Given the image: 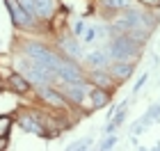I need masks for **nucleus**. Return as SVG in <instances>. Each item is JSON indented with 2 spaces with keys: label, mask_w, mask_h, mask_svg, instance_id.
<instances>
[{
  "label": "nucleus",
  "mask_w": 160,
  "mask_h": 151,
  "mask_svg": "<svg viewBox=\"0 0 160 151\" xmlns=\"http://www.w3.org/2000/svg\"><path fill=\"white\" fill-rule=\"evenodd\" d=\"M140 3H142L144 7H153V9H158V7H160V0H140Z\"/></svg>",
  "instance_id": "obj_22"
},
{
  "label": "nucleus",
  "mask_w": 160,
  "mask_h": 151,
  "mask_svg": "<svg viewBox=\"0 0 160 151\" xmlns=\"http://www.w3.org/2000/svg\"><path fill=\"white\" fill-rule=\"evenodd\" d=\"M108 71H110L112 78L121 85L123 80H128V78L135 73V64L133 62H112L110 67H108Z\"/></svg>",
  "instance_id": "obj_12"
},
{
  "label": "nucleus",
  "mask_w": 160,
  "mask_h": 151,
  "mask_svg": "<svg viewBox=\"0 0 160 151\" xmlns=\"http://www.w3.org/2000/svg\"><path fill=\"white\" fill-rule=\"evenodd\" d=\"M87 80H89L94 87H103V89H114L117 87V80L112 78V73L108 69H94V71H87Z\"/></svg>",
  "instance_id": "obj_9"
},
{
  "label": "nucleus",
  "mask_w": 160,
  "mask_h": 151,
  "mask_svg": "<svg viewBox=\"0 0 160 151\" xmlns=\"http://www.w3.org/2000/svg\"><path fill=\"white\" fill-rule=\"evenodd\" d=\"M21 55H25L28 60L37 62L39 67H43L53 76H57L60 62L64 57L57 48H50V46L43 44V41H23V44H21Z\"/></svg>",
  "instance_id": "obj_1"
},
{
  "label": "nucleus",
  "mask_w": 160,
  "mask_h": 151,
  "mask_svg": "<svg viewBox=\"0 0 160 151\" xmlns=\"http://www.w3.org/2000/svg\"><path fill=\"white\" fill-rule=\"evenodd\" d=\"M0 92H2V89H0Z\"/></svg>",
  "instance_id": "obj_25"
},
{
  "label": "nucleus",
  "mask_w": 160,
  "mask_h": 151,
  "mask_svg": "<svg viewBox=\"0 0 160 151\" xmlns=\"http://www.w3.org/2000/svg\"><path fill=\"white\" fill-rule=\"evenodd\" d=\"M5 83H7V89H12L14 94H28L32 89V83L23 73H18V71H14L9 78H5Z\"/></svg>",
  "instance_id": "obj_11"
},
{
  "label": "nucleus",
  "mask_w": 160,
  "mask_h": 151,
  "mask_svg": "<svg viewBox=\"0 0 160 151\" xmlns=\"http://www.w3.org/2000/svg\"><path fill=\"white\" fill-rule=\"evenodd\" d=\"M0 149H7V138H0Z\"/></svg>",
  "instance_id": "obj_24"
},
{
  "label": "nucleus",
  "mask_w": 160,
  "mask_h": 151,
  "mask_svg": "<svg viewBox=\"0 0 160 151\" xmlns=\"http://www.w3.org/2000/svg\"><path fill=\"white\" fill-rule=\"evenodd\" d=\"M14 71H18V73H23L28 80L32 83V87H39V85H53L55 76L48 73L43 67H39L37 62L28 60L25 55H18L16 60H14Z\"/></svg>",
  "instance_id": "obj_3"
},
{
  "label": "nucleus",
  "mask_w": 160,
  "mask_h": 151,
  "mask_svg": "<svg viewBox=\"0 0 160 151\" xmlns=\"http://www.w3.org/2000/svg\"><path fill=\"white\" fill-rule=\"evenodd\" d=\"M55 80H62V83H82V80H87V73L82 71V67L78 64V60L62 57ZM55 80H53V83H55Z\"/></svg>",
  "instance_id": "obj_6"
},
{
  "label": "nucleus",
  "mask_w": 160,
  "mask_h": 151,
  "mask_svg": "<svg viewBox=\"0 0 160 151\" xmlns=\"http://www.w3.org/2000/svg\"><path fill=\"white\" fill-rule=\"evenodd\" d=\"M60 9V3L57 0H34V16H37L41 23H50L53 16Z\"/></svg>",
  "instance_id": "obj_10"
},
{
  "label": "nucleus",
  "mask_w": 160,
  "mask_h": 151,
  "mask_svg": "<svg viewBox=\"0 0 160 151\" xmlns=\"http://www.w3.org/2000/svg\"><path fill=\"white\" fill-rule=\"evenodd\" d=\"M37 98L43 105L53 108V110H57V112H69L71 110V103L64 98V94L60 89L53 87V85H39L37 87Z\"/></svg>",
  "instance_id": "obj_5"
},
{
  "label": "nucleus",
  "mask_w": 160,
  "mask_h": 151,
  "mask_svg": "<svg viewBox=\"0 0 160 151\" xmlns=\"http://www.w3.org/2000/svg\"><path fill=\"white\" fill-rule=\"evenodd\" d=\"M89 98H92L94 110H96V108H105V105H110V101H112V92L110 89H103V87H94V85H92Z\"/></svg>",
  "instance_id": "obj_13"
},
{
  "label": "nucleus",
  "mask_w": 160,
  "mask_h": 151,
  "mask_svg": "<svg viewBox=\"0 0 160 151\" xmlns=\"http://www.w3.org/2000/svg\"><path fill=\"white\" fill-rule=\"evenodd\" d=\"M57 50L64 57H71V60H82V41L73 34H62L57 39Z\"/></svg>",
  "instance_id": "obj_7"
},
{
  "label": "nucleus",
  "mask_w": 160,
  "mask_h": 151,
  "mask_svg": "<svg viewBox=\"0 0 160 151\" xmlns=\"http://www.w3.org/2000/svg\"><path fill=\"white\" fill-rule=\"evenodd\" d=\"M98 5L103 7V9H108V12H121V9H126V7H130L133 5V0H98Z\"/></svg>",
  "instance_id": "obj_14"
},
{
  "label": "nucleus",
  "mask_w": 160,
  "mask_h": 151,
  "mask_svg": "<svg viewBox=\"0 0 160 151\" xmlns=\"http://www.w3.org/2000/svg\"><path fill=\"white\" fill-rule=\"evenodd\" d=\"M82 64L89 71H94V69H108L112 64V60H110V55H108V50L103 46H98V48H94V50L82 55Z\"/></svg>",
  "instance_id": "obj_8"
},
{
  "label": "nucleus",
  "mask_w": 160,
  "mask_h": 151,
  "mask_svg": "<svg viewBox=\"0 0 160 151\" xmlns=\"http://www.w3.org/2000/svg\"><path fill=\"white\" fill-rule=\"evenodd\" d=\"M103 48L108 50V55H110L112 62H137V57H140L144 46H140L137 41H133L130 37H126V34L117 32L103 44Z\"/></svg>",
  "instance_id": "obj_2"
},
{
  "label": "nucleus",
  "mask_w": 160,
  "mask_h": 151,
  "mask_svg": "<svg viewBox=\"0 0 160 151\" xmlns=\"http://www.w3.org/2000/svg\"><path fill=\"white\" fill-rule=\"evenodd\" d=\"M96 39H98V25H87L85 32H82V37H80L82 46H89V44H94Z\"/></svg>",
  "instance_id": "obj_15"
},
{
  "label": "nucleus",
  "mask_w": 160,
  "mask_h": 151,
  "mask_svg": "<svg viewBox=\"0 0 160 151\" xmlns=\"http://www.w3.org/2000/svg\"><path fill=\"white\" fill-rule=\"evenodd\" d=\"M85 28H87V21L85 18H76L73 25H71V34L80 39V37H82V32H85Z\"/></svg>",
  "instance_id": "obj_17"
},
{
  "label": "nucleus",
  "mask_w": 160,
  "mask_h": 151,
  "mask_svg": "<svg viewBox=\"0 0 160 151\" xmlns=\"http://www.w3.org/2000/svg\"><path fill=\"white\" fill-rule=\"evenodd\" d=\"M5 7H7V14H9L12 23L16 30H37L41 21L37 16H32L30 12L21 5V0H5Z\"/></svg>",
  "instance_id": "obj_4"
},
{
  "label": "nucleus",
  "mask_w": 160,
  "mask_h": 151,
  "mask_svg": "<svg viewBox=\"0 0 160 151\" xmlns=\"http://www.w3.org/2000/svg\"><path fill=\"white\" fill-rule=\"evenodd\" d=\"M12 126H14V119L9 114H0V138H9Z\"/></svg>",
  "instance_id": "obj_16"
},
{
  "label": "nucleus",
  "mask_w": 160,
  "mask_h": 151,
  "mask_svg": "<svg viewBox=\"0 0 160 151\" xmlns=\"http://www.w3.org/2000/svg\"><path fill=\"white\" fill-rule=\"evenodd\" d=\"M147 80H149V73H142V76H140V80H137V83H135V87H133V96L140 94V89L144 87V85H147Z\"/></svg>",
  "instance_id": "obj_21"
},
{
  "label": "nucleus",
  "mask_w": 160,
  "mask_h": 151,
  "mask_svg": "<svg viewBox=\"0 0 160 151\" xmlns=\"http://www.w3.org/2000/svg\"><path fill=\"white\" fill-rule=\"evenodd\" d=\"M89 142H92L89 138H85V140H76V142H71V144H67V149H69V151H78V149H80V151H85L87 147H89Z\"/></svg>",
  "instance_id": "obj_19"
},
{
  "label": "nucleus",
  "mask_w": 160,
  "mask_h": 151,
  "mask_svg": "<svg viewBox=\"0 0 160 151\" xmlns=\"http://www.w3.org/2000/svg\"><path fill=\"white\" fill-rule=\"evenodd\" d=\"M144 128H147V126H144L142 121H140V124H135V126H133V131H135V135H140V133H144Z\"/></svg>",
  "instance_id": "obj_23"
},
{
  "label": "nucleus",
  "mask_w": 160,
  "mask_h": 151,
  "mask_svg": "<svg viewBox=\"0 0 160 151\" xmlns=\"http://www.w3.org/2000/svg\"><path fill=\"white\" fill-rule=\"evenodd\" d=\"M158 117H160V103H158V105H151V108H149V112L144 114L140 121H142L144 126H147V124H151V119H158Z\"/></svg>",
  "instance_id": "obj_18"
},
{
  "label": "nucleus",
  "mask_w": 160,
  "mask_h": 151,
  "mask_svg": "<svg viewBox=\"0 0 160 151\" xmlns=\"http://www.w3.org/2000/svg\"><path fill=\"white\" fill-rule=\"evenodd\" d=\"M114 144H117V135H114V133H110V138H105L103 142H101V144H98V149L108 151V149H112Z\"/></svg>",
  "instance_id": "obj_20"
}]
</instances>
